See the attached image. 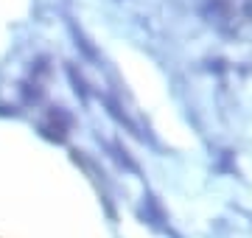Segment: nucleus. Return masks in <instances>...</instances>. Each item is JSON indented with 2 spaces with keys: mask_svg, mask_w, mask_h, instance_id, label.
Instances as JSON below:
<instances>
[]
</instances>
